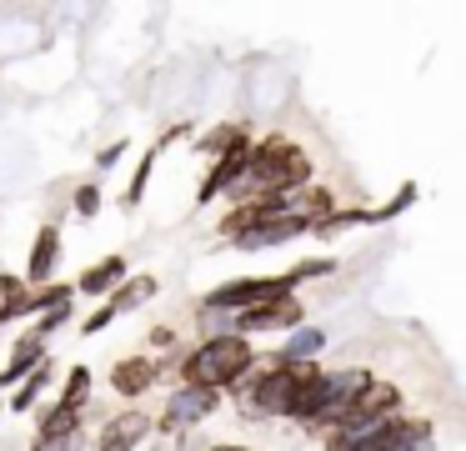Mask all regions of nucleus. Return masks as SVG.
Here are the masks:
<instances>
[{
    "label": "nucleus",
    "instance_id": "1",
    "mask_svg": "<svg viewBox=\"0 0 466 451\" xmlns=\"http://www.w3.org/2000/svg\"><path fill=\"white\" fill-rule=\"evenodd\" d=\"M251 366H256V351L246 336H211L196 351H181L171 361L181 386H201V391H231L236 381H246Z\"/></svg>",
    "mask_w": 466,
    "mask_h": 451
},
{
    "label": "nucleus",
    "instance_id": "2",
    "mask_svg": "<svg viewBox=\"0 0 466 451\" xmlns=\"http://www.w3.org/2000/svg\"><path fill=\"white\" fill-rule=\"evenodd\" d=\"M276 296H296V291H286L281 286V276L276 281H226V286H216L211 296L201 301V311H216V316H241V311H251V306H271Z\"/></svg>",
    "mask_w": 466,
    "mask_h": 451
},
{
    "label": "nucleus",
    "instance_id": "3",
    "mask_svg": "<svg viewBox=\"0 0 466 451\" xmlns=\"http://www.w3.org/2000/svg\"><path fill=\"white\" fill-rule=\"evenodd\" d=\"M216 406H221V391H201V386H176L156 426H161V431H171V436H186V426H196V421H206V416H211Z\"/></svg>",
    "mask_w": 466,
    "mask_h": 451
},
{
    "label": "nucleus",
    "instance_id": "4",
    "mask_svg": "<svg viewBox=\"0 0 466 451\" xmlns=\"http://www.w3.org/2000/svg\"><path fill=\"white\" fill-rule=\"evenodd\" d=\"M151 431H156V421L146 416V411H136V406L116 411V416L101 426V436H96V451H136Z\"/></svg>",
    "mask_w": 466,
    "mask_h": 451
},
{
    "label": "nucleus",
    "instance_id": "5",
    "mask_svg": "<svg viewBox=\"0 0 466 451\" xmlns=\"http://www.w3.org/2000/svg\"><path fill=\"white\" fill-rule=\"evenodd\" d=\"M246 160H251V140L241 136L231 150H226V156H216V160H211V170H206V180H201V196H196V206H211V200L221 196V190H231V186H236V176L246 170Z\"/></svg>",
    "mask_w": 466,
    "mask_h": 451
},
{
    "label": "nucleus",
    "instance_id": "6",
    "mask_svg": "<svg viewBox=\"0 0 466 451\" xmlns=\"http://www.w3.org/2000/svg\"><path fill=\"white\" fill-rule=\"evenodd\" d=\"M156 376H161V366H156L151 356H126L111 366V386L116 396H146V391L156 386Z\"/></svg>",
    "mask_w": 466,
    "mask_h": 451
},
{
    "label": "nucleus",
    "instance_id": "7",
    "mask_svg": "<svg viewBox=\"0 0 466 451\" xmlns=\"http://www.w3.org/2000/svg\"><path fill=\"white\" fill-rule=\"evenodd\" d=\"M56 261H61V231H56V220H51V226H41V236H35L21 281H25V286H46V281L56 276Z\"/></svg>",
    "mask_w": 466,
    "mask_h": 451
},
{
    "label": "nucleus",
    "instance_id": "8",
    "mask_svg": "<svg viewBox=\"0 0 466 451\" xmlns=\"http://www.w3.org/2000/svg\"><path fill=\"white\" fill-rule=\"evenodd\" d=\"M46 361V341H35L31 331H25L21 341H15V356H11V366L0 371V391H11V386H21L25 376H31L35 366Z\"/></svg>",
    "mask_w": 466,
    "mask_h": 451
},
{
    "label": "nucleus",
    "instance_id": "9",
    "mask_svg": "<svg viewBox=\"0 0 466 451\" xmlns=\"http://www.w3.org/2000/svg\"><path fill=\"white\" fill-rule=\"evenodd\" d=\"M121 281H126V256H106V261H96V266L81 271L76 291H86V296H111Z\"/></svg>",
    "mask_w": 466,
    "mask_h": 451
},
{
    "label": "nucleus",
    "instance_id": "10",
    "mask_svg": "<svg viewBox=\"0 0 466 451\" xmlns=\"http://www.w3.org/2000/svg\"><path fill=\"white\" fill-rule=\"evenodd\" d=\"M321 346H326V336L316 326H296L286 351H276V361H286V366H316V351Z\"/></svg>",
    "mask_w": 466,
    "mask_h": 451
},
{
    "label": "nucleus",
    "instance_id": "11",
    "mask_svg": "<svg viewBox=\"0 0 466 451\" xmlns=\"http://www.w3.org/2000/svg\"><path fill=\"white\" fill-rule=\"evenodd\" d=\"M76 301V286H41V291H25V301H21V311L15 316H46V311H61V306H71Z\"/></svg>",
    "mask_w": 466,
    "mask_h": 451
},
{
    "label": "nucleus",
    "instance_id": "12",
    "mask_svg": "<svg viewBox=\"0 0 466 451\" xmlns=\"http://www.w3.org/2000/svg\"><path fill=\"white\" fill-rule=\"evenodd\" d=\"M151 296H156V276H126L121 286L111 291V301H106V306H111L116 316H121V311H136V306H146Z\"/></svg>",
    "mask_w": 466,
    "mask_h": 451
},
{
    "label": "nucleus",
    "instance_id": "13",
    "mask_svg": "<svg viewBox=\"0 0 466 451\" xmlns=\"http://www.w3.org/2000/svg\"><path fill=\"white\" fill-rule=\"evenodd\" d=\"M51 376H56V366H51V356H46V361H41V366H35V371H31V376H25V381H21V386H15V396H11V401H5V406H11V411H31V406H35V401H41V391H46V386H51Z\"/></svg>",
    "mask_w": 466,
    "mask_h": 451
},
{
    "label": "nucleus",
    "instance_id": "14",
    "mask_svg": "<svg viewBox=\"0 0 466 451\" xmlns=\"http://www.w3.org/2000/svg\"><path fill=\"white\" fill-rule=\"evenodd\" d=\"M261 316H266V326H276V331L306 326V311H301V301H296V296H276L271 306H261Z\"/></svg>",
    "mask_w": 466,
    "mask_h": 451
},
{
    "label": "nucleus",
    "instance_id": "15",
    "mask_svg": "<svg viewBox=\"0 0 466 451\" xmlns=\"http://www.w3.org/2000/svg\"><path fill=\"white\" fill-rule=\"evenodd\" d=\"M336 271V261L331 256H311V261H296L291 271L281 276V286L286 291H296V286H306V281H321V276H331Z\"/></svg>",
    "mask_w": 466,
    "mask_h": 451
},
{
    "label": "nucleus",
    "instance_id": "16",
    "mask_svg": "<svg viewBox=\"0 0 466 451\" xmlns=\"http://www.w3.org/2000/svg\"><path fill=\"white\" fill-rule=\"evenodd\" d=\"M86 396H91V371L86 366H71V376H66V386H61V406H71V411H81L86 406Z\"/></svg>",
    "mask_w": 466,
    "mask_h": 451
},
{
    "label": "nucleus",
    "instance_id": "17",
    "mask_svg": "<svg viewBox=\"0 0 466 451\" xmlns=\"http://www.w3.org/2000/svg\"><path fill=\"white\" fill-rule=\"evenodd\" d=\"M25 281L21 276H11V271H0V321H11L15 311H21V301H25Z\"/></svg>",
    "mask_w": 466,
    "mask_h": 451
},
{
    "label": "nucleus",
    "instance_id": "18",
    "mask_svg": "<svg viewBox=\"0 0 466 451\" xmlns=\"http://www.w3.org/2000/svg\"><path fill=\"white\" fill-rule=\"evenodd\" d=\"M366 220H371V210H341V206H336L331 210V216H326L321 220V226H316V236H336V231H351V226H366Z\"/></svg>",
    "mask_w": 466,
    "mask_h": 451
},
{
    "label": "nucleus",
    "instance_id": "19",
    "mask_svg": "<svg viewBox=\"0 0 466 451\" xmlns=\"http://www.w3.org/2000/svg\"><path fill=\"white\" fill-rule=\"evenodd\" d=\"M71 210H76L81 220L101 216V186H96V180H81V186L71 190Z\"/></svg>",
    "mask_w": 466,
    "mask_h": 451
},
{
    "label": "nucleus",
    "instance_id": "20",
    "mask_svg": "<svg viewBox=\"0 0 466 451\" xmlns=\"http://www.w3.org/2000/svg\"><path fill=\"white\" fill-rule=\"evenodd\" d=\"M151 170H156V150H146L141 166H136V176H131V186H126V196H121V206H126V210L141 206V190H146V180H151Z\"/></svg>",
    "mask_w": 466,
    "mask_h": 451
},
{
    "label": "nucleus",
    "instance_id": "21",
    "mask_svg": "<svg viewBox=\"0 0 466 451\" xmlns=\"http://www.w3.org/2000/svg\"><path fill=\"white\" fill-rule=\"evenodd\" d=\"M416 196H421V190H416V180H406V186H401V190H396V196H391V200H386V206H381V210H371V220H396V216H401V210H406V206H411V200H416Z\"/></svg>",
    "mask_w": 466,
    "mask_h": 451
},
{
    "label": "nucleus",
    "instance_id": "22",
    "mask_svg": "<svg viewBox=\"0 0 466 451\" xmlns=\"http://www.w3.org/2000/svg\"><path fill=\"white\" fill-rule=\"evenodd\" d=\"M236 140H241V126H216L211 136L201 140V156H221V150H231Z\"/></svg>",
    "mask_w": 466,
    "mask_h": 451
},
{
    "label": "nucleus",
    "instance_id": "23",
    "mask_svg": "<svg viewBox=\"0 0 466 451\" xmlns=\"http://www.w3.org/2000/svg\"><path fill=\"white\" fill-rule=\"evenodd\" d=\"M111 321H116V311H111V306H106V301H101V306H96L91 316L81 321V331H86V336H96V331H106V326H111Z\"/></svg>",
    "mask_w": 466,
    "mask_h": 451
},
{
    "label": "nucleus",
    "instance_id": "24",
    "mask_svg": "<svg viewBox=\"0 0 466 451\" xmlns=\"http://www.w3.org/2000/svg\"><path fill=\"white\" fill-rule=\"evenodd\" d=\"M121 156H126V140H111V146H106L101 156H96V166H101V170H111V166H116V160H121Z\"/></svg>",
    "mask_w": 466,
    "mask_h": 451
},
{
    "label": "nucleus",
    "instance_id": "25",
    "mask_svg": "<svg viewBox=\"0 0 466 451\" xmlns=\"http://www.w3.org/2000/svg\"><path fill=\"white\" fill-rule=\"evenodd\" d=\"M151 346H176V331L171 326H156L151 331Z\"/></svg>",
    "mask_w": 466,
    "mask_h": 451
},
{
    "label": "nucleus",
    "instance_id": "26",
    "mask_svg": "<svg viewBox=\"0 0 466 451\" xmlns=\"http://www.w3.org/2000/svg\"><path fill=\"white\" fill-rule=\"evenodd\" d=\"M176 446H181V451H206V446H201V441H196V436H181V441H176Z\"/></svg>",
    "mask_w": 466,
    "mask_h": 451
},
{
    "label": "nucleus",
    "instance_id": "27",
    "mask_svg": "<svg viewBox=\"0 0 466 451\" xmlns=\"http://www.w3.org/2000/svg\"><path fill=\"white\" fill-rule=\"evenodd\" d=\"M206 451H251V446H226V441H216V446H206Z\"/></svg>",
    "mask_w": 466,
    "mask_h": 451
},
{
    "label": "nucleus",
    "instance_id": "28",
    "mask_svg": "<svg viewBox=\"0 0 466 451\" xmlns=\"http://www.w3.org/2000/svg\"><path fill=\"white\" fill-rule=\"evenodd\" d=\"M0 411H5V401H0Z\"/></svg>",
    "mask_w": 466,
    "mask_h": 451
}]
</instances>
